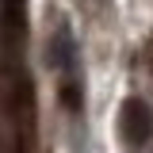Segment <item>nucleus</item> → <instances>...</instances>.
I'll return each mask as SVG.
<instances>
[{"label": "nucleus", "mask_w": 153, "mask_h": 153, "mask_svg": "<svg viewBox=\"0 0 153 153\" xmlns=\"http://www.w3.org/2000/svg\"><path fill=\"white\" fill-rule=\"evenodd\" d=\"M50 61H54L61 73H65V69H73V61H76V46H73V35H69V27H57L54 42H50Z\"/></svg>", "instance_id": "f03ea898"}, {"label": "nucleus", "mask_w": 153, "mask_h": 153, "mask_svg": "<svg viewBox=\"0 0 153 153\" xmlns=\"http://www.w3.org/2000/svg\"><path fill=\"white\" fill-rule=\"evenodd\" d=\"M80 103H84V96H80V76H76L73 69H65V76H61V107L80 111Z\"/></svg>", "instance_id": "7ed1b4c3"}, {"label": "nucleus", "mask_w": 153, "mask_h": 153, "mask_svg": "<svg viewBox=\"0 0 153 153\" xmlns=\"http://www.w3.org/2000/svg\"><path fill=\"white\" fill-rule=\"evenodd\" d=\"M149 69H153V38H149Z\"/></svg>", "instance_id": "20e7f679"}, {"label": "nucleus", "mask_w": 153, "mask_h": 153, "mask_svg": "<svg viewBox=\"0 0 153 153\" xmlns=\"http://www.w3.org/2000/svg\"><path fill=\"white\" fill-rule=\"evenodd\" d=\"M119 134H123V142L130 149H142V146L153 142V107L146 100L130 96L123 103V111H119Z\"/></svg>", "instance_id": "f257e3e1"}]
</instances>
